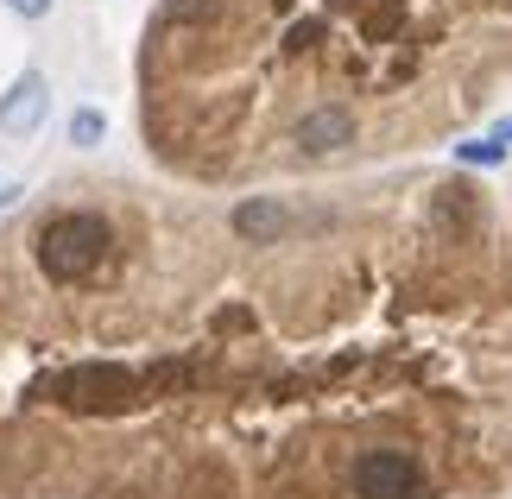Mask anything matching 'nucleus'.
<instances>
[{"mask_svg":"<svg viewBox=\"0 0 512 499\" xmlns=\"http://www.w3.org/2000/svg\"><path fill=\"white\" fill-rule=\"evenodd\" d=\"M354 114L342 108V102H317V108H304L298 114V127H291V146H298L304 158H329V152H342V146H354Z\"/></svg>","mask_w":512,"mask_h":499,"instance_id":"obj_4","label":"nucleus"},{"mask_svg":"<svg viewBox=\"0 0 512 499\" xmlns=\"http://www.w3.org/2000/svg\"><path fill=\"white\" fill-rule=\"evenodd\" d=\"M45 114H51V83H45V70H19L13 89L0 95V133L32 139L38 127H45Z\"/></svg>","mask_w":512,"mask_h":499,"instance_id":"obj_5","label":"nucleus"},{"mask_svg":"<svg viewBox=\"0 0 512 499\" xmlns=\"http://www.w3.org/2000/svg\"><path fill=\"white\" fill-rule=\"evenodd\" d=\"M291 222H298V215H291L279 196H247V203H234V215H228V228L253 247H272L279 234H291Z\"/></svg>","mask_w":512,"mask_h":499,"instance_id":"obj_6","label":"nucleus"},{"mask_svg":"<svg viewBox=\"0 0 512 499\" xmlns=\"http://www.w3.org/2000/svg\"><path fill=\"white\" fill-rule=\"evenodd\" d=\"M19 196H26V190H19V184H0V209H13Z\"/></svg>","mask_w":512,"mask_h":499,"instance_id":"obj_10","label":"nucleus"},{"mask_svg":"<svg viewBox=\"0 0 512 499\" xmlns=\"http://www.w3.org/2000/svg\"><path fill=\"white\" fill-rule=\"evenodd\" d=\"M456 158H462V165H500L506 146H500V139H468V146H456Z\"/></svg>","mask_w":512,"mask_h":499,"instance_id":"obj_8","label":"nucleus"},{"mask_svg":"<svg viewBox=\"0 0 512 499\" xmlns=\"http://www.w3.org/2000/svg\"><path fill=\"white\" fill-rule=\"evenodd\" d=\"M354 499H418L424 493V468L405 449H367L348 474Z\"/></svg>","mask_w":512,"mask_h":499,"instance_id":"obj_3","label":"nucleus"},{"mask_svg":"<svg viewBox=\"0 0 512 499\" xmlns=\"http://www.w3.org/2000/svg\"><path fill=\"white\" fill-rule=\"evenodd\" d=\"M51 398L64 411H83V417H102V411H127L140 398V373L114 367V361H83L70 373L51 379Z\"/></svg>","mask_w":512,"mask_h":499,"instance_id":"obj_2","label":"nucleus"},{"mask_svg":"<svg viewBox=\"0 0 512 499\" xmlns=\"http://www.w3.org/2000/svg\"><path fill=\"white\" fill-rule=\"evenodd\" d=\"M108 247H114V228L95 209H64L38 228V266H45L51 285H83V278H95Z\"/></svg>","mask_w":512,"mask_h":499,"instance_id":"obj_1","label":"nucleus"},{"mask_svg":"<svg viewBox=\"0 0 512 499\" xmlns=\"http://www.w3.org/2000/svg\"><path fill=\"white\" fill-rule=\"evenodd\" d=\"M102 139H108V114L102 108H76L70 114V146L89 152V146H102Z\"/></svg>","mask_w":512,"mask_h":499,"instance_id":"obj_7","label":"nucleus"},{"mask_svg":"<svg viewBox=\"0 0 512 499\" xmlns=\"http://www.w3.org/2000/svg\"><path fill=\"white\" fill-rule=\"evenodd\" d=\"M0 7H7V13H19V19H45V13L57 7V0H0Z\"/></svg>","mask_w":512,"mask_h":499,"instance_id":"obj_9","label":"nucleus"}]
</instances>
